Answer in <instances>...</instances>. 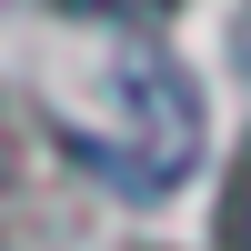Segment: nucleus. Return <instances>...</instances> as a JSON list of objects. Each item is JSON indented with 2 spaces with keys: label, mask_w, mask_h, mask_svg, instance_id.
Segmentation results:
<instances>
[{
  "label": "nucleus",
  "mask_w": 251,
  "mask_h": 251,
  "mask_svg": "<svg viewBox=\"0 0 251 251\" xmlns=\"http://www.w3.org/2000/svg\"><path fill=\"white\" fill-rule=\"evenodd\" d=\"M50 141L71 161H91L111 191L161 201V191H181L191 161H201V91H191V71H181L161 40L121 30V40L91 50V71H71L50 91Z\"/></svg>",
  "instance_id": "f257e3e1"
},
{
  "label": "nucleus",
  "mask_w": 251,
  "mask_h": 251,
  "mask_svg": "<svg viewBox=\"0 0 251 251\" xmlns=\"http://www.w3.org/2000/svg\"><path fill=\"white\" fill-rule=\"evenodd\" d=\"M221 231H231V251H251V151L231 171V211H221Z\"/></svg>",
  "instance_id": "f03ea898"
},
{
  "label": "nucleus",
  "mask_w": 251,
  "mask_h": 251,
  "mask_svg": "<svg viewBox=\"0 0 251 251\" xmlns=\"http://www.w3.org/2000/svg\"><path fill=\"white\" fill-rule=\"evenodd\" d=\"M71 10H91V20H121V30H141V20H161L171 0H71Z\"/></svg>",
  "instance_id": "7ed1b4c3"
}]
</instances>
